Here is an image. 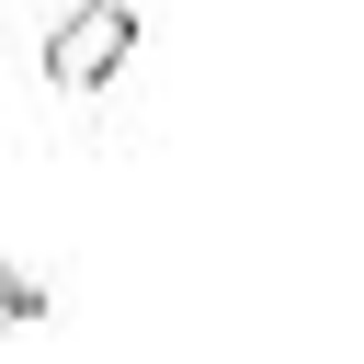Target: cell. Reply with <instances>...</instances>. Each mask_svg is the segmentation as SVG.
Here are the masks:
<instances>
[{
    "mask_svg": "<svg viewBox=\"0 0 364 364\" xmlns=\"http://www.w3.org/2000/svg\"><path fill=\"white\" fill-rule=\"evenodd\" d=\"M114 68H136V11H125V0H80V11H57V34H46V80H57V91H102Z\"/></svg>",
    "mask_w": 364,
    "mask_h": 364,
    "instance_id": "obj_1",
    "label": "cell"
},
{
    "mask_svg": "<svg viewBox=\"0 0 364 364\" xmlns=\"http://www.w3.org/2000/svg\"><path fill=\"white\" fill-rule=\"evenodd\" d=\"M11 318H46V284H23V273L0 262V330H11Z\"/></svg>",
    "mask_w": 364,
    "mask_h": 364,
    "instance_id": "obj_2",
    "label": "cell"
}]
</instances>
